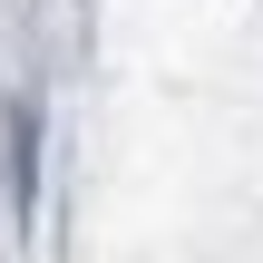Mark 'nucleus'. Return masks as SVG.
Returning <instances> with one entry per match:
<instances>
[]
</instances>
